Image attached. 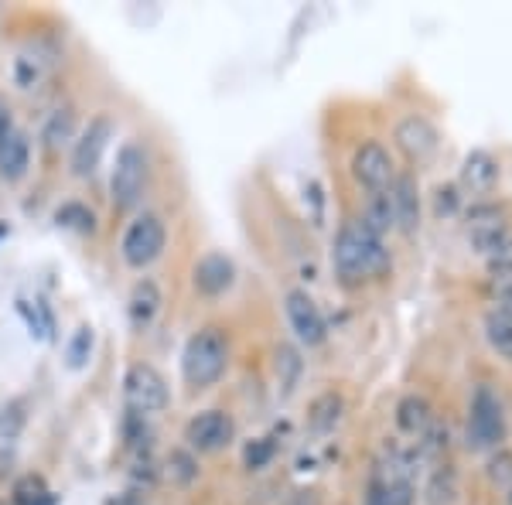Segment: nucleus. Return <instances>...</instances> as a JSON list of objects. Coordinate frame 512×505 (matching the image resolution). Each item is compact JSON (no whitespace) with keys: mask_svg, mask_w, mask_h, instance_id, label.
<instances>
[{"mask_svg":"<svg viewBox=\"0 0 512 505\" xmlns=\"http://www.w3.org/2000/svg\"><path fill=\"white\" fill-rule=\"evenodd\" d=\"M123 393H127L130 410L140 413V417L161 413L171 403L164 376L154 366H147V362H137V366L127 369V376H123Z\"/></svg>","mask_w":512,"mask_h":505,"instance_id":"obj_7","label":"nucleus"},{"mask_svg":"<svg viewBox=\"0 0 512 505\" xmlns=\"http://www.w3.org/2000/svg\"><path fill=\"white\" fill-rule=\"evenodd\" d=\"M362 226L366 229H373V233L383 239L390 229H396V215H393V202H390V195H369V202H366V215H362Z\"/></svg>","mask_w":512,"mask_h":505,"instance_id":"obj_20","label":"nucleus"},{"mask_svg":"<svg viewBox=\"0 0 512 505\" xmlns=\"http://www.w3.org/2000/svg\"><path fill=\"white\" fill-rule=\"evenodd\" d=\"M495 314L512 321V280H499L495 284Z\"/></svg>","mask_w":512,"mask_h":505,"instance_id":"obj_31","label":"nucleus"},{"mask_svg":"<svg viewBox=\"0 0 512 505\" xmlns=\"http://www.w3.org/2000/svg\"><path fill=\"white\" fill-rule=\"evenodd\" d=\"M164 297H161V287L154 284L151 277L137 280L134 291H130V301H127V314H130V325H134L137 331L151 328V321L158 318Z\"/></svg>","mask_w":512,"mask_h":505,"instance_id":"obj_17","label":"nucleus"},{"mask_svg":"<svg viewBox=\"0 0 512 505\" xmlns=\"http://www.w3.org/2000/svg\"><path fill=\"white\" fill-rule=\"evenodd\" d=\"M236 437V424L226 410H202L185 424V447L195 454H219Z\"/></svg>","mask_w":512,"mask_h":505,"instance_id":"obj_9","label":"nucleus"},{"mask_svg":"<svg viewBox=\"0 0 512 505\" xmlns=\"http://www.w3.org/2000/svg\"><path fill=\"white\" fill-rule=\"evenodd\" d=\"M18 308L21 314L28 318V325H31V335H38V338H52V311L45 308L41 301H35V311H31V304L28 301H18Z\"/></svg>","mask_w":512,"mask_h":505,"instance_id":"obj_28","label":"nucleus"},{"mask_svg":"<svg viewBox=\"0 0 512 505\" xmlns=\"http://www.w3.org/2000/svg\"><path fill=\"white\" fill-rule=\"evenodd\" d=\"M366 505H414V468L400 451H386L373 465Z\"/></svg>","mask_w":512,"mask_h":505,"instance_id":"obj_3","label":"nucleus"},{"mask_svg":"<svg viewBox=\"0 0 512 505\" xmlns=\"http://www.w3.org/2000/svg\"><path fill=\"white\" fill-rule=\"evenodd\" d=\"M11 127H14V123H11V110H7V106L0 103V137H4Z\"/></svg>","mask_w":512,"mask_h":505,"instance_id":"obj_34","label":"nucleus"},{"mask_svg":"<svg viewBox=\"0 0 512 505\" xmlns=\"http://www.w3.org/2000/svg\"><path fill=\"white\" fill-rule=\"evenodd\" d=\"M229 369V342L226 331L216 325L198 328L181 349V376L192 389L216 386Z\"/></svg>","mask_w":512,"mask_h":505,"instance_id":"obj_2","label":"nucleus"},{"mask_svg":"<svg viewBox=\"0 0 512 505\" xmlns=\"http://www.w3.org/2000/svg\"><path fill=\"white\" fill-rule=\"evenodd\" d=\"M284 311H287V321H291L294 335L301 338V345H308V349H315L328 338V325H325V314L315 304V297L308 291H301V287H294V291H287L284 297Z\"/></svg>","mask_w":512,"mask_h":505,"instance_id":"obj_10","label":"nucleus"},{"mask_svg":"<svg viewBox=\"0 0 512 505\" xmlns=\"http://www.w3.org/2000/svg\"><path fill=\"white\" fill-rule=\"evenodd\" d=\"M297 372H301V359H297V352L291 349V345H280V349H277V376H280L284 393H291V389H294Z\"/></svg>","mask_w":512,"mask_h":505,"instance_id":"obj_27","label":"nucleus"},{"mask_svg":"<svg viewBox=\"0 0 512 505\" xmlns=\"http://www.w3.org/2000/svg\"><path fill=\"white\" fill-rule=\"evenodd\" d=\"M55 222L62 229H72V233H93L96 229V212L82 202H65L55 209Z\"/></svg>","mask_w":512,"mask_h":505,"instance_id":"obj_22","label":"nucleus"},{"mask_svg":"<svg viewBox=\"0 0 512 505\" xmlns=\"http://www.w3.org/2000/svg\"><path fill=\"white\" fill-rule=\"evenodd\" d=\"M89 355H93V328L82 325L72 331L69 345H65V366L69 369H86Z\"/></svg>","mask_w":512,"mask_h":505,"instance_id":"obj_24","label":"nucleus"},{"mask_svg":"<svg viewBox=\"0 0 512 505\" xmlns=\"http://www.w3.org/2000/svg\"><path fill=\"white\" fill-rule=\"evenodd\" d=\"M284 505H318V499H315V492H308V488H301V492L287 495Z\"/></svg>","mask_w":512,"mask_h":505,"instance_id":"obj_33","label":"nucleus"},{"mask_svg":"<svg viewBox=\"0 0 512 505\" xmlns=\"http://www.w3.org/2000/svg\"><path fill=\"white\" fill-rule=\"evenodd\" d=\"M110 137H113V123L110 117H93L89 120V127L82 130L76 137V144H72V175L76 178H89L93 171L99 168V161H103L106 147H110Z\"/></svg>","mask_w":512,"mask_h":505,"instance_id":"obj_11","label":"nucleus"},{"mask_svg":"<svg viewBox=\"0 0 512 505\" xmlns=\"http://www.w3.org/2000/svg\"><path fill=\"white\" fill-rule=\"evenodd\" d=\"M147 171H151V161H147V151L140 144H123L117 151V164H113L110 175V202L113 209L127 212L140 202L147 188Z\"/></svg>","mask_w":512,"mask_h":505,"instance_id":"obj_4","label":"nucleus"},{"mask_svg":"<svg viewBox=\"0 0 512 505\" xmlns=\"http://www.w3.org/2000/svg\"><path fill=\"white\" fill-rule=\"evenodd\" d=\"M393 140L414 164H427L434 157V151H437L434 123L427 117H420V113H410V117H403L400 123H396Z\"/></svg>","mask_w":512,"mask_h":505,"instance_id":"obj_12","label":"nucleus"},{"mask_svg":"<svg viewBox=\"0 0 512 505\" xmlns=\"http://www.w3.org/2000/svg\"><path fill=\"white\" fill-rule=\"evenodd\" d=\"M24 424H28V413H24V400H7L0 403V437L4 441H14L21 434Z\"/></svg>","mask_w":512,"mask_h":505,"instance_id":"obj_26","label":"nucleus"},{"mask_svg":"<svg viewBox=\"0 0 512 505\" xmlns=\"http://www.w3.org/2000/svg\"><path fill=\"white\" fill-rule=\"evenodd\" d=\"M434 424V410H431V403L424 400V396H417V393H410V396H403L400 403H396V427L403 430V434H427V427Z\"/></svg>","mask_w":512,"mask_h":505,"instance_id":"obj_18","label":"nucleus"},{"mask_svg":"<svg viewBox=\"0 0 512 505\" xmlns=\"http://www.w3.org/2000/svg\"><path fill=\"white\" fill-rule=\"evenodd\" d=\"M352 178L359 188H366L369 195H383L390 192V185L396 181V168H393V157L386 151L379 140H366V144L355 147L352 154Z\"/></svg>","mask_w":512,"mask_h":505,"instance_id":"obj_8","label":"nucleus"},{"mask_svg":"<svg viewBox=\"0 0 512 505\" xmlns=\"http://www.w3.org/2000/svg\"><path fill=\"white\" fill-rule=\"evenodd\" d=\"M110 505H144V499L134 495V492H127V495H120V499H113Z\"/></svg>","mask_w":512,"mask_h":505,"instance_id":"obj_35","label":"nucleus"},{"mask_svg":"<svg viewBox=\"0 0 512 505\" xmlns=\"http://www.w3.org/2000/svg\"><path fill=\"white\" fill-rule=\"evenodd\" d=\"M164 246H168V229H164L161 215L144 212V215H137L127 229H123L120 256L130 270H144L164 253Z\"/></svg>","mask_w":512,"mask_h":505,"instance_id":"obj_5","label":"nucleus"},{"mask_svg":"<svg viewBox=\"0 0 512 505\" xmlns=\"http://www.w3.org/2000/svg\"><path fill=\"white\" fill-rule=\"evenodd\" d=\"M502 437H506V407H502L499 393L482 383L472 393V407H468V444L485 451V447H499Z\"/></svg>","mask_w":512,"mask_h":505,"instance_id":"obj_6","label":"nucleus"},{"mask_svg":"<svg viewBox=\"0 0 512 505\" xmlns=\"http://www.w3.org/2000/svg\"><path fill=\"white\" fill-rule=\"evenodd\" d=\"M332 263H335V277L345 287H359L366 280L383 277L393 267V256L373 229L362 226V219H352L338 229Z\"/></svg>","mask_w":512,"mask_h":505,"instance_id":"obj_1","label":"nucleus"},{"mask_svg":"<svg viewBox=\"0 0 512 505\" xmlns=\"http://www.w3.org/2000/svg\"><path fill=\"white\" fill-rule=\"evenodd\" d=\"M192 284L202 297H222L236 284V263L226 253H205L192 270Z\"/></svg>","mask_w":512,"mask_h":505,"instance_id":"obj_13","label":"nucleus"},{"mask_svg":"<svg viewBox=\"0 0 512 505\" xmlns=\"http://www.w3.org/2000/svg\"><path fill=\"white\" fill-rule=\"evenodd\" d=\"M499 175L502 168L489 151H472L465 157V164H461V185L472 195H489L499 185Z\"/></svg>","mask_w":512,"mask_h":505,"instance_id":"obj_15","label":"nucleus"},{"mask_svg":"<svg viewBox=\"0 0 512 505\" xmlns=\"http://www.w3.org/2000/svg\"><path fill=\"white\" fill-rule=\"evenodd\" d=\"M72 134H76V113L65 106V110H55L52 117L45 120V130H41V140H45L48 151H59L62 144H69Z\"/></svg>","mask_w":512,"mask_h":505,"instance_id":"obj_21","label":"nucleus"},{"mask_svg":"<svg viewBox=\"0 0 512 505\" xmlns=\"http://www.w3.org/2000/svg\"><path fill=\"white\" fill-rule=\"evenodd\" d=\"M454 205H458V195H454V188H437V215L454 212Z\"/></svg>","mask_w":512,"mask_h":505,"instance_id":"obj_32","label":"nucleus"},{"mask_svg":"<svg viewBox=\"0 0 512 505\" xmlns=\"http://www.w3.org/2000/svg\"><path fill=\"white\" fill-rule=\"evenodd\" d=\"M270 458H274V444H270L267 437L253 441L250 447H246V454H243V461H246V468H250V471H260Z\"/></svg>","mask_w":512,"mask_h":505,"instance_id":"obj_30","label":"nucleus"},{"mask_svg":"<svg viewBox=\"0 0 512 505\" xmlns=\"http://www.w3.org/2000/svg\"><path fill=\"white\" fill-rule=\"evenodd\" d=\"M485 338H489V345L502 359L512 362V321L509 318H502V314H495V311L485 314Z\"/></svg>","mask_w":512,"mask_h":505,"instance_id":"obj_23","label":"nucleus"},{"mask_svg":"<svg viewBox=\"0 0 512 505\" xmlns=\"http://www.w3.org/2000/svg\"><path fill=\"white\" fill-rule=\"evenodd\" d=\"M390 202H393V215H396V226L414 233L420 226V195H417V181L410 175H396V181L390 185Z\"/></svg>","mask_w":512,"mask_h":505,"instance_id":"obj_16","label":"nucleus"},{"mask_svg":"<svg viewBox=\"0 0 512 505\" xmlns=\"http://www.w3.org/2000/svg\"><path fill=\"white\" fill-rule=\"evenodd\" d=\"M489 478L499 488H512V454L509 451H499V454H492V461H489Z\"/></svg>","mask_w":512,"mask_h":505,"instance_id":"obj_29","label":"nucleus"},{"mask_svg":"<svg viewBox=\"0 0 512 505\" xmlns=\"http://www.w3.org/2000/svg\"><path fill=\"white\" fill-rule=\"evenodd\" d=\"M342 410H345V400L335 393V389H328V393H321L315 403H311V413H308V424L311 430H318V434H325V430H332L338 420H342Z\"/></svg>","mask_w":512,"mask_h":505,"instance_id":"obj_19","label":"nucleus"},{"mask_svg":"<svg viewBox=\"0 0 512 505\" xmlns=\"http://www.w3.org/2000/svg\"><path fill=\"white\" fill-rule=\"evenodd\" d=\"M168 475L175 478L178 485H192L198 478V458L188 447H175V451L168 454Z\"/></svg>","mask_w":512,"mask_h":505,"instance_id":"obj_25","label":"nucleus"},{"mask_svg":"<svg viewBox=\"0 0 512 505\" xmlns=\"http://www.w3.org/2000/svg\"><path fill=\"white\" fill-rule=\"evenodd\" d=\"M31 168V140L24 130L11 127L0 137V178L4 181H21Z\"/></svg>","mask_w":512,"mask_h":505,"instance_id":"obj_14","label":"nucleus"}]
</instances>
